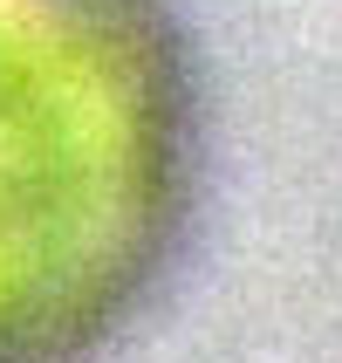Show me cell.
Instances as JSON below:
<instances>
[{
	"mask_svg": "<svg viewBox=\"0 0 342 363\" xmlns=\"http://www.w3.org/2000/svg\"><path fill=\"white\" fill-rule=\"evenodd\" d=\"M158 206V96L117 0H0V363L117 308Z\"/></svg>",
	"mask_w": 342,
	"mask_h": 363,
	"instance_id": "1",
	"label": "cell"
}]
</instances>
